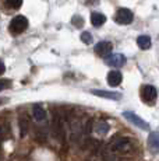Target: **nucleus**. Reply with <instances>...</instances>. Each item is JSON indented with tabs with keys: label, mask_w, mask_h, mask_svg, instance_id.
<instances>
[{
	"label": "nucleus",
	"mask_w": 159,
	"mask_h": 161,
	"mask_svg": "<svg viewBox=\"0 0 159 161\" xmlns=\"http://www.w3.org/2000/svg\"><path fill=\"white\" fill-rule=\"evenodd\" d=\"M8 84V81H4V80H0V91H2L3 88H6Z\"/></svg>",
	"instance_id": "obj_20"
},
{
	"label": "nucleus",
	"mask_w": 159,
	"mask_h": 161,
	"mask_svg": "<svg viewBox=\"0 0 159 161\" xmlns=\"http://www.w3.org/2000/svg\"><path fill=\"white\" fill-rule=\"evenodd\" d=\"M0 104H2V101H0Z\"/></svg>",
	"instance_id": "obj_23"
},
{
	"label": "nucleus",
	"mask_w": 159,
	"mask_h": 161,
	"mask_svg": "<svg viewBox=\"0 0 159 161\" xmlns=\"http://www.w3.org/2000/svg\"><path fill=\"white\" fill-rule=\"evenodd\" d=\"M94 130V120L88 119V122L85 123V135H91Z\"/></svg>",
	"instance_id": "obj_18"
},
{
	"label": "nucleus",
	"mask_w": 159,
	"mask_h": 161,
	"mask_svg": "<svg viewBox=\"0 0 159 161\" xmlns=\"http://www.w3.org/2000/svg\"><path fill=\"white\" fill-rule=\"evenodd\" d=\"M4 70H6L4 63H3V62H0V74H3V73H4Z\"/></svg>",
	"instance_id": "obj_21"
},
{
	"label": "nucleus",
	"mask_w": 159,
	"mask_h": 161,
	"mask_svg": "<svg viewBox=\"0 0 159 161\" xmlns=\"http://www.w3.org/2000/svg\"><path fill=\"white\" fill-rule=\"evenodd\" d=\"M27 28H28V20L24 15H17L13 20L10 21V25H8V30L13 35H18V34L24 32Z\"/></svg>",
	"instance_id": "obj_2"
},
{
	"label": "nucleus",
	"mask_w": 159,
	"mask_h": 161,
	"mask_svg": "<svg viewBox=\"0 0 159 161\" xmlns=\"http://www.w3.org/2000/svg\"><path fill=\"white\" fill-rule=\"evenodd\" d=\"M148 143H149V147H151L152 150H155V151L158 150L159 139H158V133H156V132H154V133H151V135H149V137H148Z\"/></svg>",
	"instance_id": "obj_14"
},
{
	"label": "nucleus",
	"mask_w": 159,
	"mask_h": 161,
	"mask_svg": "<svg viewBox=\"0 0 159 161\" xmlns=\"http://www.w3.org/2000/svg\"><path fill=\"white\" fill-rule=\"evenodd\" d=\"M73 24L77 27H81L82 24H84V20H82L81 17H78V15H74V18H73Z\"/></svg>",
	"instance_id": "obj_19"
},
{
	"label": "nucleus",
	"mask_w": 159,
	"mask_h": 161,
	"mask_svg": "<svg viewBox=\"0 0 159 161\" xmlns=\"http://www.w3.org/2000/svg\"><path fill=\"white\" fill-rule=\"evenodd\" d=\"M105 21H106V17L103 14H100V13H92V14H91V23H92L94 27L103 25V24H105Z\"/></svg>",
	"instance_id": "obj_11"
},
{
	"label": "nucleus",
	"mask_w": 159,
	"mask_h": 161,
	"mask_svg": "<svg viewBox=\"0 0 159 161\" xmlns=\"http://www.w3.org/2000/svg\"><path fill=\"white\" fill-rule=\"evenodd\" d=\"M134 20V14L131 10L128 8H119V11L116 13V17H115V21H117L119 24H131Z\"/></svg>",
	"instance_id": "obj_4"
},
{
	"label": "nucleus",
	"mask_w": 159,
	"mask_h": 161,
	"mask_svg": "<svg viewBox=\"0 0 159 161\" xmlns=\"http://www.w3.org/2000/svg\"><path fill=\"white\" fill-rule=\"evenodd\" d=\"M123 116L126 118L128 122H131L134 126H137V128L142 129V130H149V123L146 122V120H144L141 116H138L137 114L131 112V111H124L123 112Z\"/></svg>",
	"instance_id": "obj_3"
},
{
	"label": "nucleus",
	"mask_w": 159,
	"mask_h": 161,
	"mask_svg": "<svg viewBox=\"0 0 159 161\" xmlns=\"http://www.w3.org/2000/svg\"><path fill=\"white\" fill-rule=\"evenodd\" d=\"M32 115H33V118H35V120L42 122V120L46 119V111H45L41 105H35L33 109H32Z\"/></svg>",
	"instance_id": "obj_10"
},
{
	"label": "nucleus",
	"mask_w": 159,
	"mask_h": 161,
	"mask_svg": "<svg viewBox=\"0 0 159 161\" xmlns=\"http://www.w3.org/2000/svg\"><path fill=\"white\" fill-rule=\"evenodd\" d=\"M141 97L145 103H152L154 100H156L158 97V91L154 86H144L141 90Z\"/></svg>",
	"instance_id": "obj_5"
},
{
	"label": "nucleus",
	"mask_w": 159,
	"mask_h": 161,
	"mask_svg": "<svg viewBox=\"0 0 159 161\" xmlns=\"http://www.w3.org/2000/svg\"><path fill=\"white\" fill-rule=\"evenodd\" d=\"M121 80H123V76L119 70H112V72L108 73V84L110 87H117L120 86Z\"/></svg>",
	"instance_id": "obj_9"
},
{
	"label": "nucleus",
	"mask_w": 159,
	"mask_h": 161,
	"mask_svg": "<svg viewBox=\"0 0 159 161\" xmlns=\"http://www.w3.org/2000/svg\"><path fill=\"white\" fill-rule=\"evenodd\" d=\"M137 45H138L141 49H149L152 45L151 38H149L148 35H140L138 38H137Z\"/></svg>",
	"instance_id": "obj_12"
},
{
	"label": "nucleus",
	"mask_w": 159,
	"mask_h": 161,
	"mask_svg": "<svg viewBox=\"0 0 159 161\" xmlns=\"http://www.w3.org/2000/svg\"><path fill=\"white\" fill-rule=\"evenodd\" d=\"M106 63L109 64V66H113V67H120L124 64V62H126V58L123 56L121 53H110L108 55V56L105 58Z\"/></svg>",
	"instance_id": "obj_6"
},
{
	"label": "nucleus",
	"mask_w": 159,
	"mask_h": 161,
	"mask_svg": "<svg viewBox=\"0 0 159 161\" xmlns=\"http://www.w3.org/2000/svg\"><path fill=\"white\" fill-rule=\"evenodd\" d=\"M0 140H2V129H0Z\"/></svg>",
	"instance_id": "obj_22"
},
{
	"label": "nucleus",
	"mask_w": 159,
	"mask_h": 161,
	"mask_svg": "<svg viewBox=\"0 0 159 161\" xmlns=\"http://www.w3.org/2000/svg\"><path fill=\"white\" fill-rule=\"evenodd\" d=\"M91 94L96 95V97L100 98H108V100H113V101H117L121 98L120 92H115V91H106V90H92Z\"/></svg>",
	"instance_id": "obj_7"
},
{
	"label": "nucleus",
	"mask_w": 159,
	"mask_h": 161,
	"mask_svg": "<svg viewBox=\"0 0 159 161\" xmlns=\"http://www.w3.org/2000/svg\"><path fill=\"white\" fill-rule=\"evenodd\" d=\"M6 2L11 8H20L23 6V0H6Z\"/></svg>",
	"instance_id": "obj_17"
},
{
	"label": "nucleus",
	"mask_w": 159,
	"mask_h": 161,
	"mask_svg": "<svg viewBox=\"0 0 159 161\" xmlns=\"http://www.w3.org/2000/svg\"><path fill=\"white\" fill-rule=\"evenodd\" d=\"M109 129H110V126H109L108 122H98L95 125V132L99 136H105L109 132Z\"/></svg>",
	"instance_id": "obj_13"
},
{
	"label": "nucleus",
	"mask_w": 159,
	"mask_h": 161,
	"mask_svg": "<svg viewBox=\"0 0 159 161\" xmlns=\"http://www.w3.org/2000/svg\"><path fill=\"white\" fill-rule=\"evenodd\" d=\"M112 49H113V46H112L110 42H108V41H100L99 44L95 45V52L99 55V56H103V58L110 55Z\"/></svg>",
	"instance_id": "obj_8"
},
{
	"label": "nucleus",
	"mask_w": 159,
	"mask_h": 161,
	"mask_svg": "<svg viewBox=\"0 0 159 161\" xmlns=\"http://www.w3.org/2000/svg\"><path fill=\"white\" fill-rule=\"evenodd\" d=\"M81 41L84 42V44H87V45H90V44H92V36H91V34L90 32H87V31H84V32L81 34Z\"/></svg>",
	"instance_id": "obj_16"
},
{
	"label": "nucleus",
	"mask_w": 159,
	"mask_h": 161,
	"mask_svg": "<svg viewBox=\"0 0 159 161\" xmlns=\"http://www.w3.org/2000/svg\"><path fill=\"white\" fill-rule=\"evenodd\" d=\"M110 148L113 153L131 154L136 151V143L128 137H117V139H113L112 140Z\"/></svg>",
	"instance_id": "obj_1"
},
{
	"label": "nucleus",
	"mask_w": 159,
	"mask_h": 161,
	"mask_svg": "<svg viewBox=\"0 0 159 161\" xmlns=\"http://www.w3.org/2000/svg\"><path fill=\"white\" fill-rule=\"evenodd\" d=\"M18 125H20L21 137H24V136L27 135V132H28V119H27V118H20V122H18Z\"/></svg>",
	"instance_id": "obj_15"
}]
</instances>
